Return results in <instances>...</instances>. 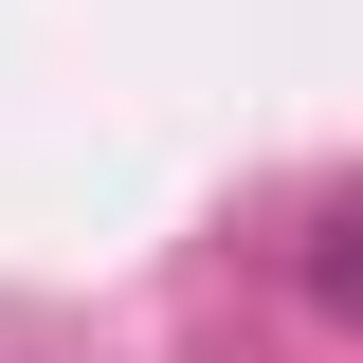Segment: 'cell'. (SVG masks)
Wrapping results in <instances>:
<instances>
[{
  "mask_svg": "<svg viewBox=\"0 0 363 363\" xmlns=\"http://www.w3.org/2000/svg\"><path fill=\"white\" fill-rule=\"evenodd\" d=\"M309 309H327V327H363V182L309 218Z\"/></svg>",
  "mask_w": 363,
  "mask_h": 363,
  "instance_id": "cell-1",
  "label": "cell"
}]
</instances>
